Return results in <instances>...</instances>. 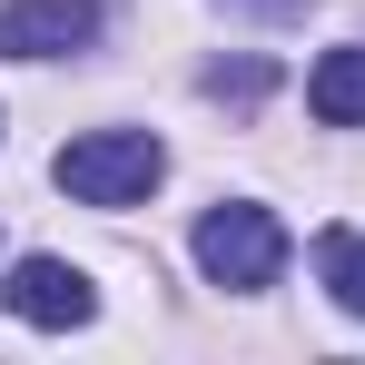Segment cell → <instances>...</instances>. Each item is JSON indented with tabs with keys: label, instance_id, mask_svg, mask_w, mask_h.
I'll use <instances>...</instances> for the list:
<instances>
[{
	"label": "cell",
	"instance_id": "obj_3",
	"mask_svg": "<svg viewBox=\"0 0 365 365\" xmlns=\"http://www.w3.org/2000/svg\"><path fill=\"white\" fill-rule=\"evenodd\" d=\"M99 40V0H10L0 10V60H69Z\"/></svg>",
	"mask_w": 365,
	"mask_h": 365
},
{
	"label": "cell",
	"instance_id": "obj_5",
	"mask_svg": "<svg viewBox=\"0 0 365 365\" xmlns=\"http://www.w3.org/2000/svg\"><path fill=\"white\" fill-rule=\"evenodd\" d=\"M306 109L326 128H365V50H326L306 79Z\"/></svg>",
	"mask_w": 365,
	"mask_h": 365
},
{
	"label": "cell",
	"instance_id": "obj_1",
	"mask_svg": "<svg viewBox=\"0 0 365 365\" xmlns=\"http://www.w3.org/2000/svg\"><path fill=\"white\" fill-rule=\"evenodd\" d=\"M50 178H60L79 207H138L148 187L168 178V148H158L148 128H89V138H69L60 158H50Z\"/></svg>",
	"mask_w": 365,
	"mask_h": 365
},
{
	"label": "cell",
	"instance_id": "obj_7",
	"mask_svg": "<svg viewBox=\"0 0 365 365\" xmlns=\"http://www.w3.org/2000/svg\"><path fill=\"white\" fill-rule=\"evenodd\" d=\"M207 89H217V99H257L267 69H257V60H247V69H207Z\"/></svg>",
	"mask_w": 365,
	"mask_h": 365
},
{
	"label": "cell",
	"instance_id": "obj_6",
	"mask_svg": "<svg viewBox=\"0 0 365 365\" xmlns=\"http://www.w3.org/2000/svg\"><path fill=\"white\" fill-rule=\"evenodd\" d=\"M316 277H326V297L346 306V316H365V237L356 227H326L316 237Z\"/></svg>",
	"mask_w": 365,
	"mask_h": 365
},
{
	"label": "cell",
	"instance_id": "obj_8",
	"mask_svg": "<svg viewBox=\"0 0 365 365\" xmlns=\"http://www.w3.org/2000/svg\"><path fill=\"white\" fill-rule=\"evenodd\" d=\"M227 10H257V20H297L306 0H227Z\"/></svg>",
	"mask_w": 365,
	"mask_h": 365
},
{
	"label": "cell",
	"instance_id": "obj_2",
	"mask_svg": "<svg viewBox=\"0 0 365 365\" xmlns=\"http://www.w3.org/2000/svg\"><path fill=\"white\" fill-rule=\"evenodd\" d=\"M197 267H207V287H277L287 227L267 207H207L197 217Z\"/></svg>",
	"mask_w": 365,
	"mask_h": 365
},
{
	"label": "cell",
	"instance_id": "obj_4",
	"mask_svg": "<svg viewBox=\"0 0 365 365\" xmlns=\"http://www.w3.org/2000/svg\"><path fill=\"white\" fill-rule=\"evenodd\" d=\"M0 306H10L20 326H89V316H99L89 277H79L69 257H20V267H10V287H0Z\"/></svg>",
	"mask_w": 365,
	"mask_h": 365
}]
</instances>
